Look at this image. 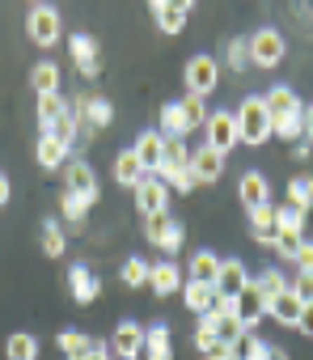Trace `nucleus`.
Instances as JSON below:
<instances>
[{
	"mask_svg": "<svg viewBox=\"0 0 313 360\" xmlns=\"http://www.w3.org/2000/svg\"><path fill=\"white\" fill-rule=\"evenodd\" d=\"M233 314H237V322L246 326V330H254L262 318H267V297L258 292V284L250 280L241 292H237V301H233Z\"/></svg>",
	"mask_w": 313,
	"mask_h": 360,
	"instance_id": "nucleus-9",
	"label": "nucleus"
},
{
	"mask_svg": "<svg viewBox=\"0 0 313 360\" xmlns=\"http://www.w3.org/2000/svg\"><path fill=\"white\" fill-rule=\"evenodd\" d=\"M300 309H305V305L296 301V292H292V288H284L279 297H271V301H267V314H271L275 322H284V326H296Z\"/></svg>",
	"mask_w": 313,
	"mask_h": 360,
	"instance_id": "nucleus-22",
	"label": "nucleus"
},
{
	"mask_svg": "<svg viewBox=\"0 0 313 360\" xmlns=\"http://www.w3.org/2000/svg\"><path fill=\"white\" fill-rule=\"evenodd\" d=\"M5 360H39V339L30 330H18L5 339Z\"/></svg>",
	"mask_w": 313,
	"mask_h": 360,
	"instance_id": "nucleus-28",
	"label": "nucleus"
},
{
	"mask_svg": "<svg viewBox=\"0 0 313 360\" xmlns=\"http://www.w3.org/2000/svg\"><path fill=\"white\" fill-rule=\"evenodd\" d=\"M144 360H170V326L152 322L144 330Z\"/></svg>",
	"mask_w": 313,
	"mask_h": 360,
	"instance_id": "nucleus-23",
	"label": "nucleus"
},
{
	"mask_svg": "<svg viewBox=\"0 0 313 360\" xmlns=\"http://www.w3.org/2000/svg\"><path fill=\"white\" fill-rule=\"evenodd\" d=\"M271 136H284V140H300L305 127H300V115H284V119H271Z\"/></svg>",
	"mask_w": 313,
	"mask_h": 360,
	"instance_id": "nucleus-41",
	"label": "nucleus"
},
{
	"mask_svg": "<svg viewBox=\"0 0 313 360\" xmlns=\"http://www.w3.org/2000/svg\"><path fill=\"white\" fill-rule=\"evenodd\" d=\"M267 360H288V352H284V347H271V356H267Z\"/></svg>",
	"mask_w": 313,
	"mask_h": 360,
	"instance_id": "nucleus-54",
	"label": "nucleus"
},
{
	"mask_svg": "<svg viewBox=\"0 0 313 360\" xmlns=\"http://www.w3.org/2000/svg\"><path fill=\"white\" fill-rule=\"evenodd\" d=\"M216 81H220V64L212 56H191V64H187V94L191 98H208L216 89Z\"/></svg>",
	"mask_w": 313,
	"mask_h": 360,
	"instance_id": "nucleus-4",
	"label": "nucleus"
},
{
	"mask_svg": "<svg viewBox=\"0 0 313 360\" xmlns=\"http://www.w3.org/2000/svg\"><path fill=\"white\" fill-rule=\"evenodd\" d=\"M275 233H305V212L292 204L275 208Z\"/></svg>",
	"mask_w": 313,
	"mask_h": 360,
	"instance_id": "nucleus-36",
	"label": "nucleus"
},
{
	"mask_svg": "<svg viewBox=\"0 0 313 360\" xmlns=\"http://www.w3.org/2000/svg\"><path fill=\"white\" fill-rule=\"evenodd\" d=\"M60 212H64V221H72V225H81V221H85V212H89V204H85L81 195H72V191H64V195H60Z\"/></svg>",
	"mask_w": 313,
	"mask_h": 360,
	"instance_id": "nucleus-39",
	"label": "nucleus"
},
{
	"mask_svg": "<svg viewBox=\"0 0 313 360\" xmlns=\"http://www.w3.org/2000/svg\"><path fill=\"white\" fill-rule=\"evenodd\" d=\"M237 200H241L246 208L271 204V183H267V174H262V169H246V174H241V183H237Z\"/></svg>",
	"mask_w": 313,
	"mask_h": 360,
	"instance_id": "nucleus-14",
	"label": "nucleus"
},
{
	"mask_svg": "<svg viewBox=\"0 0 313 360\" xmlns=\"http://www.w3.org/2000/svg\"><path fill=\"white\" fill-rule=\"evenodd\" d=\"M182 115H187L191 131L204 127V123H208V106H204V98H191V94H187V98H182Z\"/></svg>",
	"mask_w": 313,
	"mask_h": 360,
	"instance_id": "nucleus-44",
	"label": "nucleus"
},
{
	"mask_svg": "<svg viewBox=\"0 0 313 360\" xmlns=\"http://www.w3.org/2000/svg\"><path fill=\"white\" fill-rule=\"evenodd\" d=\"M156 178H161L166 187H174V191H195V187H199L191 161H187V165H161V169H156Z\"/></svg>",
	"mask_w": 313,
	"mask_h": 360,
	"instance_id": "nucleus-27",
	"label": "nucleus"
},
{
	"mask_svg": "<svg viewBox=\"0 0 313 360\" xmlns=\"http://www.w3.org/2000/svg\"><path fill=\"white\" fill-rule=\"evenodd\" d=\"M225 56H229V68H233V72H241V68L250 64V43H246V39H229Z\"/></svg>",
	"mask_w": 313,
	"mask_h": 360,
	"instance_id": "nucleus-43",
	"label": "nucleus"
},
{
	"mask_svg": "<svg viewBox=\"0 0 313 360\" xmlns=\"http://www.w3.org/2000/svg\"><path fill=\"white\" fill-rule=\"evenodd\" d=\"M233 123H237V144H267L271 140V115H267V102L262 98H246L237 110H233Z\"/></svg>",
	"mask_w": 313,
	"mask_h": 360,
	"instance_id": "nucleus-1",
	"label": "nucleus"
},
{
	"mask_svg": "<svg viewBox=\"0 0 313 360\" xmlns=\"http://www.w3.org/2000/svg\"><path fill=\"white\" fill-rule=\"evenodd\" d=\"M191 9H195L191 0H152V18L161 26V34H178Z\"/></svg>",
	"mask_w": 313,
	"mask_h": 360,
	"instance_id": "nucleus-12",
	"label": "nucleus"
},
{
	"mask_svg": "<svg viewBox=\"0 0 313 360\" xmlns=\"http://www.w3.org/2000/svg\"><path fill=\"white\" fill-rule=\"evenodd\" d=\"M216 343V335H212V326H208V318H199V326H195V347L199 352H208Z\"/></svg>",
	"mask_w": 313,
	"mask_h": 360,
	"instance_id": "nucleus-47",
	"label": "nucleus"
},
{
	"mask_svg": "<svg viewBox=\"0 0 313 360\" xmlns=\"http://www.w3.org/2000/svg\"><path fill=\"white\" fill-rule=\"evenodd\" d=\"M55 343H60V352H64L68 360H85V356L93 352V339H89V335H81V330H60V339H55Z\"/></svg>",
	"mask_w": 313,
	"mask_h": 360,
	"instance_id": "nucleus-30",
	"label": "nucleus"
},
{
	"mask_svg": "<svg viewBox=\"0 0 313 360\" xmlns=\"http://www.w3.org/2000/svg\"><path fill=\"white\" fill-rule=\"evenodd\" d=\"M26 34L39 43V47H55L60 43V13L51 5H30L26 13Z\"/></svg>",
	"mask_w": 313,
	"mask_h": 360,
	"instance_id": "nucleus-3",
	"label": "nucleus"
},
{
	"mask_svg": "<svg viewBox=\"0 0 313 360\" xmlns=\"http://www.w3.org/2000/svg\"><path fill=\"white\" fill-rule=\"evenodd\" d=\"M288 204L300 208V212L313 208V178H309V174H296L292 183H288Z\"/></svg>",
	"mask_w": 313,
	"mask_h": 360,
	"instance_id": "nucleus-31",
	"label": "nucleus"
},
{
	"mask_svg": "<svg viewBox=\"0 0 313 360\" xmlns=\"http://www.w3.org/2000/svg\"><path fill=\"white\" fill-rule=\"evenodd\" d=\"M140 352H144V326L140 322H119L114 326V335H110V356L114 360H140Z\"/></svg>",
	"mask_w": 313,
	"mask_h": 360,
	"instance_id": "nucleus-7",
	"label": "nucleus"
},
{
	"mask_svg": "<svg viewBox=\"0 0 313 360\" xmlns=\"http://www.w3.org/2000/svg\"><path fill=\"white\" fill-rule=\"evenodd\" d=\"M72 60H76V68L85 72V77H98V43L89 39V34H72Z\"/></svg>",
	"mask_w": 313,
	"mask_h": 360,
	"instance_id": "nucleus-25",
	"label": "nucleus"
},
{
	"mask_svg": "<svg viewBox=\"0 0 313 360\" xmlns=\"http://www.w3.org/2000/svg\"><path fill=\"white\" fill-rule=\"evenodd\" d=\"M288 288L296 292V301H300V305H313V271H296V280H292Z\"/></svg>",
	"mask_w": 313,
	"mask_h": 360,
	"instance_id": "nucleus-46",
	"label": "nucleus"
},
{
	"mask_svg": "<svg viewBox=\"0 0 313 360\" xmlns=\"http://www.w3.org/2000/svg\"><path fill=\"white\" fill-rule=\"evenodd\" d=\"M39 165H43V169L68 165V144H60L55 136H39Z\"/></svg>",
	"mask_w": 313,
	"mask_h": 360,
	"instance_id": "nucleus-29",
	"label": "nucleus"
},
{
	"mask_svg": "<svg viewBox=\"0 0 313 360\" xmlns=\"http://www.w3.org/2000/svg\"><path fill=\"white\" fill-rule=\"evenodd\" d=\"M64 246H68L64 225H60V221H43V255H47V259H60Z\"/></svg>",
	"mask_w": 313,
	"mask_h": 360,
	"instance_id": "nucleus-33",
	"label": "nucleus"
},
{
	"mask_svg": "<svg viewBox=\"0 0 313 360\" xmlns=\"http://www.w3.org/2000/svg\"><path fill=\"white\" fill-rule=\"evenodd\" d=\"M204 318H208V326H212L216 343H237V339L246 335V326H241V322H237V314H233V301H216Z\"/></svg>",
	"mask_w": 313,
	"mask_h": 360,
	"instance_id": "nucleus-6",
	"label": "nucleus"
},
{
	"mask_svg": "<svg viewBox=\"0 0 313 360\" xmlns=\"http://www.w3.org/2000/svg\"><path fill=\"white\" fill-rule=\"evenodd\" d=\"M246 284H250L246 263H241V259H220V271H216V280H212L216 301H237V292H241Z\"/></svg>",
	"mask_w": 313,
	"mask_h": 360,
	"instance_id": "nucleus-5",
	"label": "nucleus"
},
{
	"mask_svg": "<svg viewBox=\"0 0 313 360\" xmlns=\"http://www.w3.org/2000/svg\"><path fill=\"white\" fill-rule=\"evenodd\" d=\"M296 330L313 339V305H305V309H300V318H296Z\"/></svg>",
	"mask_w": 313,
	"mask_h": 360,
	"instance_id": "nucleus-50",
	"label": "nucleus"
},
{
	"mask_svg": "<svg viewBox=\"0 0 313 360\" xmlns=\"http://www.w3.org/2000/svg\"><path fill=\"white\" fill-rule=\"evenodd\" d=\"M85 123H89V127H110V123H114V106H110L106 98H93V94H89V102H85Z\"/></svg>",
	"mask_w": 313,
	"mask_h": 360,
	"instance_id": "nucleus-32",
	"label": "nucleus"
},
{
	"mask_svg": "<svg viewBox=\"0 0 313 360\" xmlns=\"http://www.w3.org/2000/svg\"><path fill=\"white\" fill-rule=\"evenodd\" d=\"M296 267L300 271H313V242L305 238V246H300V255H296Z\"/></svg>",
	"mask_w": 313,
	"mask_h": 360,
	"instance_id": "nucleus-49",
	"label": "nucleus"
},
{
	"mask_svg": "<svg viewBox=\"0 0 313 360\" xmlns=\"http://www.w3.org/2000/svg\"><path fill=\"white\" fill-rule=\"evenodd\" d=\"M204 356H208V360H237V356H233V343H212Z\"/></svg>",
	"mask_w": 313,
	"mask_h": 360,
	"instance_id": "nucleus-48",
	"label": "nucleus"
},
{
	"mask_svg": "<svg viewBox=\"0 0 313 360\" xmlns=\"http://www.w3.org/2000/svg\"><path fill=\"white\" fill-rule=\"evenodd\" d=\"M68 284H72V301H76V305H93V301H98V292H102V280H98L85 263H72Z\"/></svg>",
	"mask_w": 313,
	"mask_h": 360,
	"instance_id": "nucleus-15",
	"label": "nucleus"
},
{
	"mask_svg": "<svg viewBox=\"0 0 313 360\" xmlns=\"http://www.w3.org/2000/svg\"><path fill=\"white\" fill-rule=\"evenodd\" d=\"M191 169H195V178H199V183H216V178L225 174V157L216 153V148H195L191 153Z\"/></svg>",
	"mask_w": 313,
	"mask_h": 360,
	"instance_id": "nucleus-18",
	"label": "nucleus"
},
{
	"mask_svg": "<svg viewBox=\"0 0 313 360\" xmlns=\"http://www.w3.org/2000/svg\"><path fill=\"white\" fill-rule=\"evenodd\" d=\"M182 301H187V309H195L199 318L216 305V288L208 284V280H187L182 284Z\"/></svg>",
	"mask_w": 313,
	"mask_h": 360,
	"instance_id": "nucleus-20",
	"label": "nucleus"
},
{
	"mask_svg": "<svg viewBox=\"0 0 313 360\" xmlns=\"http://www.w3.org/2000/svg\"><path fill=\"white\" fill-rule=\"evenodd\" d=\"M64 174H68V187H64V191L81 195L85 204H93V200H98V174L89 169V161H81V157H76V161H68V165H64Z\"/></svg>",
	"mask_w": 313,
	"mask_h": 360,
	"instance_id": "nucleus-11",
	"label": "nucleus"
},
{
	"mask_svg": "<svg viewBox=\"0 0 313 360\" xmlns=\"http://www.w3.org/2000/svg\"><path fill=\"white\" fill-rule=\"evenodd\" d=\"M300 246H305V233H275V255H279V259H292V263H296Z\"/></svg>",
	"mask_w": 313,
	"mask_h": 360,
	"instance_id": "nucleus-42",
	"label": "nucleus"
},
{
	"mask_svg": "<svg viewBox=\"0 0 313 360\" xmlns=\"http://www.w3.org/2000/svg\"><path fill=\"white\" fill-rule=\"evenodd\" d=\"M204 127H208V148H216L220 157H225L229 148H237V123H233V110H212Z\"/></svg>",
	"mask_w": 313,
	"mask_h": 360,
	"instance_id": "nucleus-8",
	"label": "nucleus"
},
{
	"mask_svg": "<svg viewBox=\"0 0 313 360\" xmlns=\"http://www.w3.org/2000/svg\"><path fill=\"white\" fill-rule=\"evenodd\" d=\"M114 178H119V183H123V187H131V191H135V187L144 183V178H148V174H144V165H140V157H135L131 148H123V153L114 157Z\"/></svg>",
	"mask_w": 313,
	"mask_h": 360,
	"instance_id": "nucleus-21",
	"label": "nucleus"
},
{
	"mask_svg": "<svg viewBox=\"0 0 313 360\" xmlns=\"http://www.w3.org/2000/svg\"><path fill=\"white\" fill-rule=\"evenodd\" d=\"M254 284H258V292H262L267 301H271V297H279V292L288 288V280H284V271H275V267H267V271H262V276H258Z\"/></svg>",
	"mask_w": 313,
	"mask_h": 360,
	"instance_id": "nucleus-40",
	"label": "nucleus"
},
{
	"mask_svg": "<svg viewBox=\"0 0 313 360\" xmlns=\"http://www.w3.org/2000/svg\"><path fill=\"white\" fill-rule=\"evenodd\" d=\"M30 85H34V94H39V98L60 94V64L39 60V64H34V72H30Z\"/></svg>",
	"mask_w": 313,
	"mask_h": 360,
	"instance_id": "nucleus-26",
	"label": "nucleus"
},
{
	"mask_svg": "<svg viewBox=\"0 0 313 360\" xmlns=\"http://www.w3.org/2000/svg\"><path fill=\"white\" fill-rule=\"evenodd\" d=\"M300 127H305V136L313 140V102H309V106L300 110Z\"/></svg>",
	"mask_w": 313,
	"mask_h": 360,
	"instance_id": "nucleus-51",
	"label": "nucleus"
},
{
	"mask_svg": "<svg viewBox=\"0 0 313 360\" xmlns=\"http://www.w3.org/2000/svg\"><path fill=\"white\" fill-rule=\"evenodd\" d=\"M170 225H174V217H170V212H156V217H144V233H148V242H152V246H161V238L170 233Z\"/></svg>",
	"mask_w": 313,
	"mask_h": 360,
	"instance_id": "nucleus-38",
	"label": "nucleus"
},
{
	"mask_svg": "<svg viewBox=\"0 0 313 360\" xmlns=\"http://www.w3.org/2000/svg\"><path fill=\"white\" fill-rule=\"evenodd\" d=\"M9 191H13V187H9V174H5V169H0V208H5V204H9Z\"/></svg>",
	"mask_w": 313,
	"mask_h": 360,
	"instance_id": "nucleus-52",
	"label": "nucleus"
},
{
	"mask_svg": "<svg viewBox=\"0 0 313 360\" xmlns=\"http://www.w3.org/2000/svg\"><path fill=\"white\" fill-rule=\"evenodd\" d=\"M148 288H152L156 297H170V292L182 288V271L174 267V259H161V263L148 267Z\"/></svg>",
	"mask_w": 313,
	"mask_h": 360,
	"instance_id": "nucleus-16",
	"label": "nucleus"
},
{
	"mask_svg": "<svg viewBox=\"0 0 313 360\" xmlns=\"http://www.w3.org/2000/svg\"><path fill=\"white\" fill-rule=\"evenodd\" d=\"M187 161H191L187 140H166V157H161V165H187Z\"/></svg>",
	"mask_w": 313,
	"mask_h": 360,
	"instance_id": "nucleus-45",
	"label": "nucleus"
},
{
	"mask_svg": "<svg viewBox=\"0 0 313 360\" xmlns=\"http://www.w3.org/2000/svg\"><path fill=\"white\" fill-rule=\"evenodd\" d=\"M216 271H220V259L212 255V250H195L191 255V280H216Z\"/></svg>",
	"mask_w": 313,
	"mask_h": 360,
	"instance_id": "nucleus-34",
	"label": "nucleus"
},
{
	"mask_svg": "<svg viewBox=\"0 0 313 360\" xmlns=\"http://www.w3.org/2000/svg\"><path fill=\"white\" fill-rule=\"evenodd\" d=\"M262 102H267V115H271V119H284V115H300V110H305V102H300L296 89H288V85H275L271 94H262Z\"/></svg>",
	"mask_w": 313,
	"mask_h": 360,
	"instance_id": "nucleus-17",
	"label": "nucleus"
},
{
	"mask_svg": "<svg viewBox=\"0 0 313 360\" xmlns=\"http://www.w3.org/2000/svg\"><path fill=\"white\" fill-rule=\"evenodd\" d=\"M131 153L140 157V165H144V174H156L161 169V157H166V136L161 131H140V140L131 144Z\"/></svg>",
	"mask_w": 313,
	"mask_h": 360,
	"instance_id": "nucleus-13",
	"label": "nucleus"
},
{
	"mask_svg": "<svg viewBox=\"0 0 313 360\" xmlns=\"http://www.w3.org/2000/svg\"><path fill=\"white\" fill-rule=\"evenodd\" d=\"M148 267H152L148 259H140V255H131V259H127V263L119 267V280H123L127 288H140V284H148Z\"/></svg>",
	"mask_w": 313,
	"mask_h": 360,
	"instance_id": "nucleus-35",
	"label": "nucleus"
},
{
	"mask_svg": "<svg viewBox=\"0 0 313 360\" xmlns=\"http://www.w3.org/2000/svg\"><path fill=\"white\" fill-rule=\"evenodd\" d=\"M156 131H161L166 140H182V136L191 131V123H187V115H182V102H166V106H161V127H156Z\"/></svg>",
	"mask_w": 313,
	"mask_h": 360,
	"instance_id": "nucleus-24",
	"label": "nucleus"
},
{
	"mask_svg": "<svg viewBox=\"0 0 313 360\" xmlns=\"http://www.w3.org/2000/svg\"><path fill=\"white\" fill-rule=\"evenodd\" d=\"M60 115H68V98H60V94L39 98V123H43V127H51Z\"/></svg>",
	"mask_w": 313,
	"mask_h": 360,
	"instance_id": "nucleus-37",
	"label": "nucleus"
},
{
	"mask_svg": "<svg viewBox=\"0 0 313 360\" xmlns=\"http://www.w3.org/2000/svg\"><path fill=\"white\" fill-rule=\"evenodd\" d=\"M246 43H250V64H258V68H275V64L284 60V34H279L275 26L254 30Z\"/></svg>",
	"mask_w": 313,
	"mask_h": 360,
	"instance_id": "nucleus-2",
	"label": "nucleus"
},
{
	"mask_svg": "<svg viewBox=\"0 0 313 360\" xmlns=\"http://www.w3.org/2000/svg\"><path fill=\"white\" fill-rule=\"evenodd\" d=\"M250 233H254V242L275 246V204H258V208H250Z\"/></svg>",
	"mask_w": 313,
	"mask_h": 360,
	"instance_id": "nucleus-19",
	"label": "nucleus"
},
{
	"mask_svg": "<svg viewBox=\"0 0 313 360\" xmlns=\"http://www.w3.org/2000/svg\"><path fill=\"white\" fill-rule=\"evenodd\" d=\"M85 360H110V352H106V347H98V343H93V352H89V356H85Z\"/></svg>",
	"mask_w": 313,
	"mask_h": 360,
	"instance_id": "nucleus-53",
	"label": "nucleus"
},
{
	"mask_svg": "<svg viewBox=\"0 0 313 360\" xmlns=\"http://www.w3.org/2000/svg\"><path fill=\"white\" fill-rule=\"evenodd\" d=\"M135 204H140V217H156V212H166V204H170V187H166L156 174H148L144 183L135 187Z\"/></svg>",
	"mask_w": 313,
	"mask_h": 360,
	"instance_id": "nucleus-10",
	"label": "nucleus"
}]
</instances>
